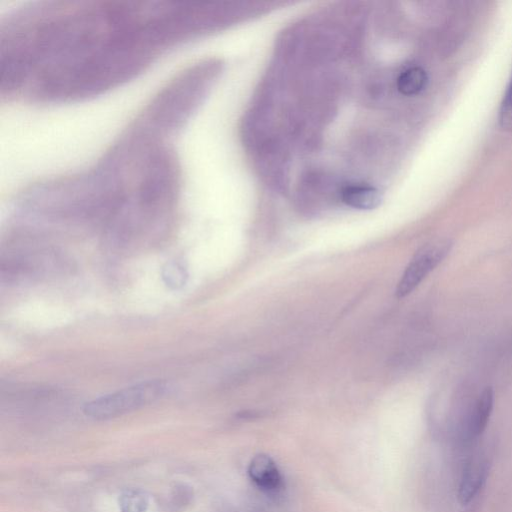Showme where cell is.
Returning <instances> with one entry per match:
<instances>
[{
    "label": "cell",
    "mask_w": 512,
    "mask_h": 512,
    "mask_svg": "<svg viewBox=\"0 0 512 512\" xmlns=\"http://www.w3.org/2000/svg\"><path fill=\"white\" fill-rule=\"evenodd\" d=\"M169 390L164 380L141 382L87 402L83 412L95 420L115 418L163 398Z\"/></svg>",
    "instance_id": "7a4b0ae2"
},
{
    "label": "cell",
    "mask_w": 512,
    "mask_h": 512,
    "mask_svg": "<svg viewBox=\"0 0 512 512\" xmlns=\"http://www.w3.org/2000/svg\"><path fill=\"white\" fill-rule=\"evenodd\" d=\"M250 478L262 489L275 490L281 484V475L275 462L265 454H258L248 468Z\"/></svg>",
    "instance_id": "5b68a950"
},
{
    "label": "cell",
    "mask_w": 512,
    "mask_h": 512,
    "mask_svg": "<svg viewBox=\"0 0 512 512\" xmlns=\"http://www.w3.org/2000/svg\"><path fill=\"white\" fill-rule=\"evenodd\" d=\"M493 399L492 389L486 388L476 400L470 415L468 426L471 436H478L486 428L493 409Z\"/></svg>",
    "instance_id": "52a82bcc"
},
{
    "label": "cell",
    "mask_w": 512,
    "mask_h": 512,
    "mask_svg": "<svg viewBox=\"0 0 512 512\" xmlns=\"http://www.w3.org/2000/svg\"><path fill=\"white\" fill-rule=\"evenodd\" d=\"M448 240L427 244L419 249L405 268L396 288V296L402 298L410 294L423 279L449 253Z\"/></svg>",
    "instance_id": "3957f363"
},
{
    "label": "cell",
    "mask_w": 512,
    "mask_h": 512,
    "mask_svg": "<svg viewBox=\"0 0 512 512\" xmlns=\"http://www.w3.org/2000/svg\"><path fill=\"white\" fill-rule=\"evenodd\" d=\"M150 497L140 488H126L118 498L120 512H146Z\"/></svg>",
    "instance_id": "9c48e42d"
},
{
    "label": "cell",
    "mask_w": 512,
    "mask_h": 512,
    "mask_svg": "<svg viewBox=\"0 0 512 512\" xmlns=\"http://www.w3.org/2000/svg\"><path fill=\"white\" fill-rule=\"evenodd\" d=\"M487 473V463L482 459H474L466 465L458 488V498L462 504L469 503L477 495Z\"/></svg>",
    "instance_id": "277c9868"
},
{
    "label": "cell",
    "mask_w": 512,
    "mask_h": 512,
    "mask_svg": "<svg viewBox=\"0 0 512 512\" xmlns=\"http://www.w3.org/2000/svg\"><path fill=\"white\" fill-rule=\"evenodd\" d=\"M207 26L204 6L188 1L19 5L0 25L1 97L46 104L100 95Z\"/></svg>",
    "instance_id": "6da1fadb"
},
{
    "label": "cell",
    "mask_w": 512,
    "mask_h": 512,
    "mask_svg": "<svg viewBox=\"0 0 512 512\" xmlns=\"http://www.w3.org/2000/svg\"><path fill=\"white\" fill-rule=\"evenodd\" d=\"M341 199L355 209L370 210L381 203V194L377 188L368 184H351L341 191Z\"/></svg>",
    "instance_id": "8992f818"
},
{
    "label": "cell",
    "mask_w": 512,
    "mask_h": 512,
    "mask_svg": "<svg viewBox=\"0 0 512 512\" xmlns=\"http://www.w3.org/2000/svg\"><path fill=\"white\" fill-rule=\"evenodd\" d=\"M172 503L176 508H183L193 499V489L187 484L178 483L172 489Z\"/></svg>",
    "instance_id": "7c38bea8"
},
{
    "label": "cell",
    "mask_w": 512,
    "mask_h": 512,
    "mask_svg": "<svg viewBox=\"0 0 512 512\" xmlns=\"http://www.w3.org/2000/svg\"><path fill=\"white\" fill-rule=\"evenodd\" d=\"M428 77L424 69L413 66L401 72L397 79V88L404 95H415L427 84Z\"/></svg>",
    "instance_id": "ba28073f"
},
{
    "label": "cell",
    "mask_w": 512,
    "mask_h": 512,
    "mask_svg": "<svg viewBox=\"0 0 512 512\" xmlns=\"http://www.w3.org/2000/svg\"><path fill=\"white\" fill-rule=\"evenodd\" d=\"M499 124L502 129L512 131V76L500 106Z\"/></svg>",
    "instance_id": "8fae6325"
},
{
    "label": "cell",
    "mask_w": 512,
    "mask_h": 512,
    "mask_svg": "<svg viewBox=\"0 0 512 512\" xmlns=\"http://www.w3.org/2000/svg\"><path fill=\"white\" fill-rule=\"evenodd\" d=\"M188 274L186 268L179 262L167 263L162 270V278L167 286L178 289L185 285Z\"/></svg>",
    "instance_id": "30bf717a"
}]
</instances>
